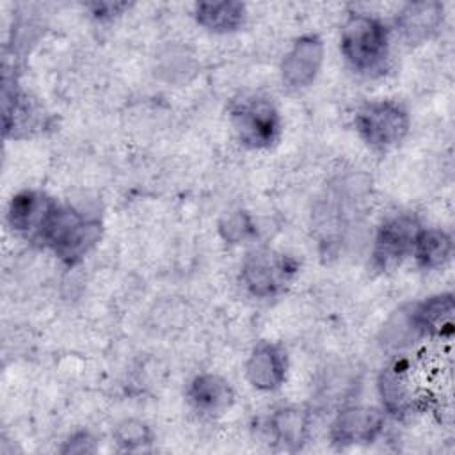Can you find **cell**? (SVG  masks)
I'll list each match as a JSON object with an SVG mask.
<instances>
[{
    "label": "cell",
    "instance_id": "cell-11",
    "mask_svg": "<svg viewBox=\"0 0 455 455\" xmlns=\"http://www.w3.org/2000/svg\"><path fill=\"white\" fill-rule=\"evenodd\" d=\"M379 396L382 400V411L395 418L411 414L416 407V395L412 389V379L407 361H395L386 366L377 380Z\"/></svg>",
    "mask_w": 455,
    "mask_h": 455
},
{
    "label": "cell",
    "instance_id": "cell-17",
    "mask_svg": "<svg viewBox=\"0 0 455 455\" xmlns=\"http://www.w3.org/2000/svg\"><path fill=\"white\" fill-rule=\"evenodd\" d=\"M451 251L453 242L446 231L437 228H423L416 238L412 256L419 268L435 270L450 261Z\"/></svg>",
    "mask_w": 455,
    "mask_h": 455
},
{
    "label": "cell",
    "instance_id": "cell-1",
    "mask_svg": "<svg viewBox=\"0 0 455 455\" xmlns=\"http://www.w3.org/2000/svg\"><path fill=\"white\" fill-rule=\"evenodd\" d=\"M101 222L69 204L57 203L48 215L36 245L50 249L59 259L75 265L100 242Z\"/></svg>",
    "mask_w": 455,
    "mask_h": 455
},
{
    "label": "cell",
    "instance_id": "cell-13",
    "mask_svg": "<svg viewBox=\"0 0 455 455\" xmlns=\"http://www.w3.org/2000/svg\"><path fill=\"white\" fill-rule=\"evenodd\" d=\"M187 398L192 409L203 416H220L235 402L231 384L215 373L196 375L187 389Z\"/></svg>",
    "mask_w": 455,
    "mask_h": 455
},
{
    "label": "cell",
    "instance_id": "cell-12",
    "mask_svg": "<svg viewBox=\"0 0 455 455\" xmlns=\"http://www.w3.org/2000/svg\"><path fill=\"white\" fill-rule=\"evenodd\" d=\"M444 20V5L435 0L405 4L396 14V28L405 43L421 44L432 39Z\"/></svg>",
    "mask_w": 455,
    "mask_h": 455
},
{
    "label": "cell",
    "instance_id": "cell-6",
    "mask_svg": "<svg viewBox=\"0 0 455 455\" xmlns=\"http://www.w3.org/2000/svg\"><path fill=\"white\" fill-rule=\"evenodd\" d=\"M299 270V263L270 249H252L243 258L240 281L256 299H270L281 293Z\"/></svg>",
    "mask_w": 455,
    "mask_h": 455
},
{
    "label": "cell",
    "instance_id": "cell-20",
    "mask_svg": "<svg viewBox=\"0 0 455 455\" xmlns=\"http://www.w3.org/2000/svg\"><path fill=\"white\" fill-rule=\"evenodd\" d=\"M62 453H92L96 451V439L87 430L75 432L68 441H64V446L60 448Z\"/></svg>",
    "mask_w": 455,
    "mask_h": 455
},
{
    "label": "cell",
    "instance_id": "cell-16",
    "mask_svg": "<svg viewBox=\"0 0 455 455\" xmlns=\"http://www.w3.org/2000/svg\"><path fill=\"white\" fill-rule=\"evenodd\" d=\"M245 4L236 0L222 2H197L194 5V18L199 27L213 34H231L245 23Z\"/></svg>",
    "mask_w": 455,
    "mask_h": 455
},
{
    "label": "cell",
    "instance_id": "cell-5",
    "mask_svg": "<svg viewBox=\"0 0 455 455\" xmlns=\"http://www.w3.org/2000/svg\"><path fill=\"white\" fill-rule=\"evenodd\" d=\"M421 229L419 219L411 212H395L384 217L375 231L371 265L380 272L400 267L407 256H412Z\"/></svg>",
    "mask_w": 455,
    "mask_h": 455
},
{
    "label": "cell",
    "instance_id": "cell-19",
    "mask_svg": "<svg viewBox=\"0 0 455 455\" xmlns=\"http://www.w3.org/2000/svg\"><path fill=\"white\" fill-rule=\"evenodd\" d=\"M219 235L226 243L240 245L256 235V224L245 210H231L220 217Z\"/></svg>",
    "mask_w": 455,
    "mask_h": 455
},
{
    "label": "cell",
    "instance_id": "cell-15",
    "mask_svg": "<svg viewBox=\"0 0 455 455\" xmlns=\"http://www.w3.org/2000/svg\"><path fill=\"white\" fill-rule=\"evenodd\" d=\"M270 439L284 451H299L309 437V414L300 407H279L267 419Z\"/></svg>",
    "mask_w": 455,
    "mask_h": 455
},
{
    "label": "cell",
    "instance_id": "cell-3",
    "mask_svg": "<svg viewBox=\"0 0 455 455\" xmlns=\"http://www.w3.org/2000/svg\"><path fill=\"white\" fill-rule=\"evenodd\" d=\"M228 112L242 146L249 149H268L279 140L283 121L272 98L258 92H243L231 100Z\"/></svg>",
    "mask_w": 455,
    "mask_h": 455
},
{
    "label": "cell",
    "instance_id": "cell-4",
    "mask_svg": "<svg viewBox=\"0 0 455 455\" xmlns=\"http://www.w3.org/2000/svg\"><path fill=\"white\" fill-rule=\"evenodd\" d=\"M354 124L368 148L386 153L407 137L411 119L400 103L393 100H377L364 103L355 112Z\"/></svg>",
    "mask_w": 455,
    "mask_h": 455
},
{
    "label": "cell",
    "instance_id": "cell-7",
    "mask_svg": "<svg viewBox=\"0 0 455 455\" xmlns=\"http://www.w3.org/2000/svg\"><path fill=\"white\" fill-rule=\"evenodd\" d=\"M325 46L320 36L304 34L297 37L281 60V80L288 89L309 87L323 64Z\"/></svg>",
    "mask_w": 455,
    "mask_h": 455
},
{
    "label": "cell",
    "instance_id": "cell-8",
    "mask_svg": "<svg viewBox=\"0 0 455 455\" xmlns=\"http://www.w3.org/2000/svg\"><path fill=\"white\" fill-rule=\"evenodd\" d=\"M384 421V411L377 407H345L331 423V441L338 448L370 444L382 434Z\"/></svg>",
    "mask_w": 455,
    "mask_h": 455
},
{
    "label": "cell",
    "instance_id": "cell-10",
    "mask_svg": "<svg viewBox=\"0 0 455 455\" xmlns=\"http://www.w3.org/2000/svg\"><path fill=\"white\" fill-rule=\"evenodd\" d=\"M288 355L286 350L274 341H258L245 363V377L249 384L259 391L279 389L286 379Z\"/></svg>",
    "mask_w": 455,
    "mask_h": 455
},
{
    "label": "cell",
    "instance_id": "cell-9",
    "mask_svg": "<svg viewBox=\"0 0 455 455\" xmlns=\"http://www.w3.org/2000/svg\"><path fill=\"white\" fill-rule=\"evenodd\" d=\"M55 204L57 201L44 192L25 188L12 196L7 208V224L14 233L23 236L30 243H36Z\"/></svg>",
    "mask_w": 455,
    "mask_h": 455
},
{
    "label": "cell",
    "instance_id": "cell-2",
    "mask_svg": "<svg viewBox=\"0 0 455 455\" xmlns=\"http://www.w3.org/2000/svg\"><path fill=\"white\" fill-rule=\"evenodd\" d=\"M339 52L354 71L375 75L389 57V28L375 16L350 14L341 27Z\"/></svg>",
    "mask_w": 455,
    "mask_h": 455
},
{
    "label": "cell",
    "instance_id": "cell-18",
    "mask_svg": "<svg viewBox=\"0 0 455 455\" xmlns=\"http://www.w3.org/2000/svg\"><path fill=\"white\" fill-rule=\"evenodd\" d=\"M114 441L123 451H144L153 443V432L144 421L128 418L114 428Z\"/></svg>",
    "mask_w": 455,
    "mask_h": 455
},
{
    "label": "cell",
    "instance_id": "cell-21",
    "mask_svg": "<svg viewBox=\"0 0 455 455\" xmlns=\"http://www.w3.org/2000/svg\"><path fill=\"white\" fill-rule=\"evenodd\" d=\"M130 5L124 2H94V4H87V9L91 11V16L103 21V20H112L117 14H123L124 9H128Z\"/></svg>",
    "mask_w": 455,
    "mask_h": 455
},
{
    "label": "cell",
    "instance_id": "cell-14",
    "mask_svg": "<svg viewBox=\"0 0 455 455\" xmlns=\"http://www.w3.org/2000/svg\"><path fill=\"white\" fill-rule=\"evenodd\" d=\"M412 320L419 336L450 338L453 332L455 302L451 293H437L411 304Z\"/></svg>",
    "mask_w": 455,
    "mask_h": 455
}]
</instances>
